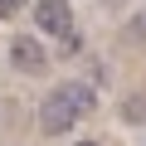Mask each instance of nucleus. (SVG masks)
I'll list each match as a JSON object with an SVG mask.
<instances>
[{
    "mask_svg": "<svg viewBox=\"0 0 146 146\" xmlns=\"http://www.w3.org/2000/svg\"><path fill=\"white\" fill-rule=\"evenodd\" d=\"M98 107V93H93V83H58L54 93H44V102H39V127L49 131V136H58V131H68V127H78L88 112Z\"/></svg>",
    "mask_w": 146,
    "mask_h": 146,
    "instance_id": "1",
    "label": "nucleus"
},
{
    "mask_svg": "<svg viewBox=\"0 0 146 146\" xmlns=\"http://www.w3.org/2000/svg\"><path fill=\"white\" fill-rule=\"evenodd\" d=\"M34 25L54 39H63V49H78V34H73V10L68 0H34Z\"/></svg>",
    "mask_w": 146,
    "mask_h": 146,
    "instance_id": "2",
    "label": "nucleus"
},
{
    "mask_svg": "<svg viewBox=\"0 0 146 146\" xmlns=\"http://www.w3.org/2000/svg\"><path fill=\"white\" fill-rule=\"evenodd\" d=\"M10 63H15L20 73H44V68H49V54H44V44H39V39L15 34V39H10Z\"/></svg>",
    "mask_w": 146,
    "mask_h": 146,
    "instance_id": "3",
    "label": "nucleus"
},
{
    "mask_svg": "<svg viewBox=\"0 0 146 146\" xmlns=\"http://www.w3.org/2000/svg\"><path fill=\"white\" fill-rule=\"evenodd\" d=\"M122 122H146V93L127 98V107H122Z\"/></svg>",
    "mask_w": 146,
    "mask_h": 146,
    "instance_id": "4",
    "label": "nucleus"
},
{
    "mask_svg": "<svg viewBox=\"0 0 146 146\" xmlns=\"http://www.w3.org/2000/svg\"><path fill=\"white\" fill-rule=\"evenodd\" d=\"M29 0H0V15H15V10H25Z\"/></svg>",
    "mask_w": 146,
    "mask_h": 146,
    "instance_id": "5",
    "label": "nucleus"
},
{
    "mask_svg": "<svg viewBox=\"0 0 146 146\" xmlns=\"http://www.w3.org/2000/svg\"><path fill=\"white\" fill-rule=\"evenodd\" d=\"M78 146H102V141H78Z\"/></svg>",
    "mask_w": 146,
    "mask_h": 146,
    "instance_id": "6",
    "label": "nucleus"
}]
</instances>
